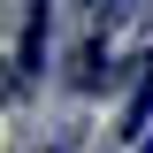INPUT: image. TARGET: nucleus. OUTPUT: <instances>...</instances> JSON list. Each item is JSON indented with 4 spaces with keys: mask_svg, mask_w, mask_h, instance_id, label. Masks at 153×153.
Returning <instances> with one entry per match:
<instances>
[{
    "mask_svg": "<svg viewBox=\"0 0 153 153\" xmlns=\"http://www.w3.org/2000/svg\"><path fill=\"white\" fill-rule=\"evenodd\" d=\"M146 130H153V54L138 61V84H130V107H123V138H130V146H146Z\"/></svg>",
    "mask_w": 153,
    "mask_h": 153,
    "instance_id": "nucleus-1",
    "label": "nucleus"
},
{
    "mask_svg": "<svg viewBox=\"0 0 153 153\" xmlns=\"http://www.w3.org/2000/svg\"><path fill=\"white\" fill-rule=\"evenodd\" d=\"M38 46H46V0H38L31 23H23V69H38Z\"/></svg>",
    "mask_w": 153,
    "mask_h": 153,
    "instance_id": "nucleus-2",
    "label": "nucleus"
}]
</instances>
